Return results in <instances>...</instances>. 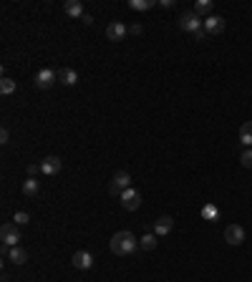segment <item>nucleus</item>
<instances>
[{
    "mask_svg": "<svg viewBox=\"0 0 252 282\" xmlns=\"http://www.w3.org/2000/svg\"><path fill=\"white\" fill-rule=\"evenodd\" d=\"M192 38H194V40H204V38H207V30L202 28V30H197V33H194Z\"/></svg>",
    "mask_w": 252,
    "mask_h": 282,
    "instance_id": "nucleus-28",
    "label": "nucleus"
},
{
    "mask_svg": "<svg viewBox=\"0 0 252 282\" xmlns=\"http://www.w3.org/2000/svg\"><path fill=\"white\" fill-rule=\"evenodd\" d=\"M172 229H174V219H172L169 214H164V217H159V219L154 222V234H156V237H166Z\"/></svg>",
    "mask_w": 252,
    "mask_h": 282,
    "instance_id": "nucleus-11",
    "label": "nucleus"
},
{
    "mask_svg": "<svg viewBox=\"0 0 252 282\" xmlns=\"http://www.w3.org/2000/svg\"><path fill=\"white\" fill-rule=\"evenodd\" d=\"M8 260L13 262V265H25L28 262V252L18 245V247H10V252H8Z\"/></svg>",
    "mask_w": 252,
    "mask_h": 282,
    "instance_id": "nucleus-15",
    "label": "nucleus"
},
{
    "mask_svg": "<svg viewBox=\"0 0 252 282\" xmlns=\"http://www.w3.org/2000/svg\"><path fill=\"white\" fill-rule=\"evenodd\" d=\"M38 172H40V164H38V167H35V164H28V177H35Z\"/></svg>",
    "mask_w": 252,
    "mask_h": 282,
    "instance_id": "nucleus-27",
    "label": "nucleus"
},
{
    "mask_svg": "<svg viewBox=\"0 0 252 282\" xmlns=\"http://www.w3.org/2000/svg\"><path fill=\"white\" fill-rule=\"evenodd\" d=\"M73 267L76 270H91L94 267V257H91V252H86V250H78V252H73Z\"/></svg>",
    "mask_w": 252,
    "mask_h": 282,
    "instance_id": "nucleus-10",
    "label": "nucleus"
},
{
    "mask_svg": "<svg viewBox=\"0 0 252 282\" xmlns=\"http://www.w3.org/2000/svg\"><path fill=\"white\" fill-rule=\"evenodd\" d=\"M156 245H159V242H156V234H154V232H146V234L139 239V247H141V250H146V252L156 250Z\"/></svg>",
    "mask_w": 252,
    "mask_h": 282,
    "instance_id": "nucleus-17",
    "label": "nucleus"
},
{
    "mask_svg": "<svg viewBox=\"0 0 252 282\" xmlns=\"http://www.w3.org/2000/svg\"><path fill=\"white\" fill-rule=\"evenodd\" d=\"M141 30H144V28H141L139 23H134V25L129 28V33H131V35H141Z\"/></svg>",
    "mask_w": 252,
    "mask_h": 282,
    "instance_id": "nucleus-26",
    "label": "nucleus"
},
{
    "mask_svg": "<svg viewBox=\"0 0 252 282\" xmlns=\"http://www.w3.org/2000/svg\"><path fill=\"white\" fill-rule=\"evenodd\" d=\"M81 20H83V23H86V25H91V23H94V18H91V15H89V13H86V15H83V18H81Z\"/></svg>",
    "mask_w": 252,
    "mask_h": 282,
    "instance_id": "nucleus-29",
    "label": "nucleus"
},
{
    "mask_svg": "<svg viewBox=\"0 0 252 282\" xmlns=\"http://www.w3.org/2000/svg\"><path fill=\"white\" fill-rule=\"evenodd\" d=\"M177 23H179V28H182V30H187V33H192V35H194L197 30H202V20H199V15H197L194 10L182 13Z\"/></svg>",
    "mask_w": 252,
    "mask_h": 282,
    "instance_id": "nucleus-3",
    "label": "nucleus"
},
{
    "mask_svg": "<svg viewBox=\"0 0 252 282\" xmlns=\"http://www.w3.org/2000/svg\"><path fill=\"white\" fill-rule=\"evenodd\" d=\"M240 161H242L245 169H252V149H245V151L240 154Z\"/></svg>",
    "mask_w": 252,
    "mask_h": 282,
    "instance_id": "nucleus-22",
    "label": "nucleus"
},
{
    "mask_svg": "<svg viewBox=\"0 0 252 282\" xmlns=\"http://www.w3.org/2000/svg\"><path fill=\"white\" fill-rule=\"evenodd\" d=\"M38 187H40V184H38V179H35V177H28V179L23 182V187H20V189H23V194H25V196H35V194H38Z\"/></svg>",
    "mask_w": 252,
    "mask_h": 282,
    "instance_id": "nucleus-18",
    "label": "nucleus"
},
{
    "mask_svg": "<svg viewBox=\"0 0 252 282\" xmlns=\"http://www.w3.org/2000/svg\"><path fill=\"white\" fill-rule=\"evenodd\" d=\"M156 3L154 0H129V8L131 10H151Z\"/></svg>",
    "mask_w": 252,
    "mask_h": 282,
    "instance_id": "nucleus-20",
    "label": "nucleus"
},
{
    "mask_svg": "<svg viewBox=\"0 0 252 282\" xmlns=\"http://www.w3.org/2000/svg\"><path fill=\"white\" fill-rule=\"evenodd\" d=\"M202 28L207 30V35H220V33H225V18L222 15H209L207 20H202Z\"/></svg>",
    "mask_w": 252,
    "mask_h": 282,
    "instance_id": "nucleus-8",
    "label": "nucleus"
},
{
    "mask_svg": "<svg viewBox=\"0 0 252 282\" xmlns=\"http://www.w3.org/2000/svg\"><path fill=\"white\" fill-rule=\"evenodd\" d=\"M212 8H215V5H212V0H199V3L194 5V13L209 18V15H212Z\"/></svg>",
    "mask_w": 252,
    "mask_h": 282,
    "instance_id": "nucleus-19",
    "label": "nucleus"
},
{
    "mask_svg": "<svg viewBox=\"0 0 252 282\" xmlns=\"http://www.w3.org/2000/svg\"><path fill=\"white\" fill-rule=\"evenodd\" d=\"M0 94H3V96H10V94H15V81L5 76L3 81H0Z\"/></svg>",
    "mask_w": 252,
    "mask_h": 282,
    "instance_id": "nucleus-21",
    "label": "nucleus"
},
{
    "mask_svg": "<svg viewBox=\"0 0 252 282\" xmlns=\"http://www.w3.org/2000/svg\"><path fill=\"white\" fill-rule=\"evenodd\" d=\"M121 207H124L126 212H136V209L141 207V194H139L136 189H126V191L121 194Z\"/></svg>",
    "mask_w": 252,
    "mask_h": 282,
    "instance_id": "nucleus-5",
    "label": "nucleus"
},
{
    "mask_svg": "<svg viewBox=\"0 0 252 282\" xmlns=\"http://www.w3.org/2000/svg\"><path fill=\"white\" fill-rule=\"evenodd\" d=\"M63 13L68 15V18H83L86 13H83V3L81 0H66V5H63Z\"/></svg>",
    "mask_w": 252,
    "mask_h": 282,
    "instance_id": "nucleus-14",
    "label": "nucleus"
},
{
    "mask_svg": "<svg viewBox=\"0 0 252 282\" xmlns=\"http://www.w3.org/2000/svg\"><path fill=\"white\" fill-rule=\"evenodd\" d=\"M126 189H131V174H129V172H116L114 179H111L109 191H111L114 196H121Z\"/></svg>",
    "mask_w": 252,
    "mask_h": 282,
    "instance_id": "nucleus-2",
    "label": "nucleus"
},
{
    "mask_svg": "<svg viewBox=\"0 0 252 282\" xmlns=\"http://www.w3.org/2000/svg\"><path fill=\"white\" fill-rule=\"evenodd\" d=\"M58 84L61 86H76L78 84V73L73 71V68H58Z\"/></svg>",
    "mask_w": 252,
    "mask_h": 282,
    "instance_id": "nucleus-13",
    "label": "nucleus"
},
{
    "mask_svg": "<svg viewBox=\"0 0 252 282\" xmlns=\"http://www.w3.org/2000/svg\"><path fill=\"white\" fill-rule=\"evenodd\" d=\"M8 141H10V131L3 126V131H0V144H8Z\"/></svg>",
    "mask_w": 252,
    "mask_h": 282,
    "instance_id": "nucleus-25",
    "label": "nucleus"
},
{
    "mask_svg": "<svg viewBox=\"0 0 252 282\" xmlns=\"http://www.w3.org/2000/svg\"><path fill=\"white\" fill-rule=\"evenodd\" d=\"M136 237L131 234V232H126V229H121V232H116L114 237H111V242H109V247H111V252L114 255H119V257H126V255H131L134 250H136Z\"/></svg>",
    "mask_w": 252,
    "mask_h": 282,
    "instance_id": "nucleus-1",
    "label": "nucleus"
},
{
    "mask_svg": "<svg viewBox=\"0 0 252 282\" xmlns=\"http://www.w3.org/2000/svg\"><path fill=\"white\" fill-rule=\"evenodd\" d=\"M126 33H129V28H126L121 20H111V23L106 25V38H109V40H114V43L124 40V38H126Z\"/></svg>",
    "mask_w": 252,
    "mask_h": 282,
    "instance_id": "nucleus-7",
    "label": "nucleus"
},
{
    "mask_svg": "<svg viewBox=\"0 0 252 282\" xmlns=\"http://www.w3.org/2000/svg\"><path fill=\"white\" fill-rule=\"evenodd\" d=\"M240 144L242 146H252V121H245V124L240 126Z\"/></svg>",
    "mask_w": 252,
    "mask_h": 282,
    "instance_id": "nucleus-16",
    "label": "nucleus"
},
{
    "mask_svg": "<svg viewBox=\"0 0 252 282\" xmlns=\"http://www.w3.org/2000/svg\"><path fill=\"white\" fill-rule=\"evenodd\" d=\"M13 222H15L18 227H23V224H28V222H30V214H28V212H15Z\"/></svg>",
    "mask_w": 252,
    "mask_h": 282,
    "instance_id": "nucleus-23",
    "label": "nucleus"
},
{
    "mask_svg": "<svg viewBox=\"0 0 252 282\" xmlns=\"http://www.w3.org/2000/svg\"><path fill=\"white\" fill-rule=\"evenodd\" d=\"M202 217H204V219H217V217H220V209H215V207H204V209H202Z\"/></svg>",
    "mask_w": 252,
    "mask_h": 282,
    "instance_id": "nucleus-24",
    "label": "nucleus"
},
{
    "mask_svg": "<svg viewBox=\"0 0 252 282\" xmlns=\"http://www.w3.org/2000/svg\"><path fill=\"white\" fill-rule=\"evenodd\" d=\"M225 242H227V245H232V247H240L242 242H245V229L240 224H230L225 229Z\"/></svg>",
    "mask_w": 252,
    "mask_h": 282,
    "instance_id": "nucleus-9",
    "label": "nucleus"
},
{
    "mask_svg": "<svg viewBox=\"0 0 252 282\" xmlns=\"http://www.w3.org/2000/svg\"><path fill=\"white\" fill-rule=\"evenodd\" d=\"M40 172H43L46 177H53L61 172V159L58 156H46L43 161H40Z\"/></svg>",
    "mask_w": 252,
    "mask_h": 282,
    "instance_id": "nucleus-12",
    "label": "nucleus"
},
{
    "mask_svg": "<svg viewBox=\"0 0 252 282\" xmlns=\"http://www.w3.org/2000/svg\"><path fill=\"white\" fill-rule=\"evenodd\" d=\"M58 81V71H53V68H40L38 73H35V89H51L53 84Z\"/></svg>",
    "mask_w": 252,
    "mask_h": 282,
    "instance_id": "nucleus-4",
    "label": "nucleus"
},
{
    "mask_svg": "<svg viewBox=\"0 0 252 282\" xmlns=\"http://www.w3.org/2000/svg\"><path fill=\"white\" fill-rule=\"evenodd\" d=\"M0 239H3V245H8V247H18V242H20L18 224H3V229H0Z\"/></svg>",
    "mask_w": 252,
    "mask_h": 282,
    "instance_id": "nucleus-6",
    "label": "nucleus"
}]
</instances>
